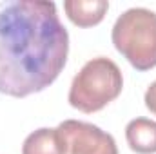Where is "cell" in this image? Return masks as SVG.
I'll return each mask as SVG.
<instances>
[{"label": "cell", "mask_w": 156, "mask_h": 154, "mask_svg": "<svg viewBox=\"0 0 156 154\" xmlns=\"http://www.w3.org/2000/svg\"><path fill=\"white\" fill-rule=\"evenodd\" d=\"M69 33L55 2H0V93L26 98L47 89L66 67Z\"/></svg>", "instance_id": "1"}, {"label": "cell", "mask_w": 156, "mask_h": 154, "mask_svg": "<svg viewBox=\"0 0 156 154\" xmlns=\"http://www.w3.org/2000/svg\"><path fill=\"white\" fill-rule=\"evenodd\" d=\"M123 89L122 71L111 58L98 56L83 64L69 87V103L78 111L91 114L102 111L116 100Z\"/></svg>", "instance_id": "2"}, {"label": "cell", "mask_w": 156, "mask_h": 154, "mask_svg": "<svg viewBox=\"0 0 156 154\" xmlns=\"http://www.w3.org/2000/svg\"><path fill=\"white\" fill-rule=\"evenodd\" d=\"M116 51L138 71L156 67V13L147 7L123 11L113 26Z\"/></svg>", "instance_id": "3"}, {"label": "cell", "mask_w": 156, "mask_h": 154, "mask_svg": "<svg viewBox=\"0 0 156 154\" xmlns=\"http://www.w3.org/2000/svg\"><path fill=\"white\" fill-rule=\"evenodd\" d=\"M56 129L69 154H118L115 138L98 125L80 120H64Z\"/></svg>", "instance_id": "4"}, {"label": "cell", "mask_w": 156, "mask_h": 154, "mask_svg": "<svg viewBox=\"0 0 156 154\" xmlns=\"http://www.w3.org/2000/svg\"><path fill=\"white\" fill-rule=\"evenodd\" d=\"M109 9L107 0H67L64 2V11L67 18L78 27L98 26Z\"/></svg>", "instance_id": "5"}, {"label": "cell", "mask_w": 156, "mask_h": 154, "mask_svg": "<svg viewBox=\"0 0 156 154\" xmlns=\"http://www.w3.org/2000/svg\"><path fill=\"white\" fill-rule=\"evenodd\" d=\"M125 140L133 152L154 154L156 152V121L149 118H134L125 127Z\"/></svg>", "instance_id": "6"}, {"label": "cell", "mask_w": 156, "mask_h": 154, "mask_svg": "<svg viewBox=\"0 0 156 154\" xmlns=\"http://www.w3.org/2000/svg\"><path fill=\"white\" fill-rule=\"evenodd\" d=\"M22 154H67V149L58 129L42 127L24 140Z\"/></svg>", "instance_id": "7"}, {"label": "cell", "mask_w": 156, "mask_h": 154, "mask_svg": "<svg viewBox=\"0 0 156 154\" xmlns=\"http://www.w3.org/2000/svg\"><path fill=\"white\" fill-rule=\"evenodd\" d=\"M144 102H145V107L156 116V80L147 87L145 96H144Z\"/></svg>", "instance_id": "8"}]
</instances>
